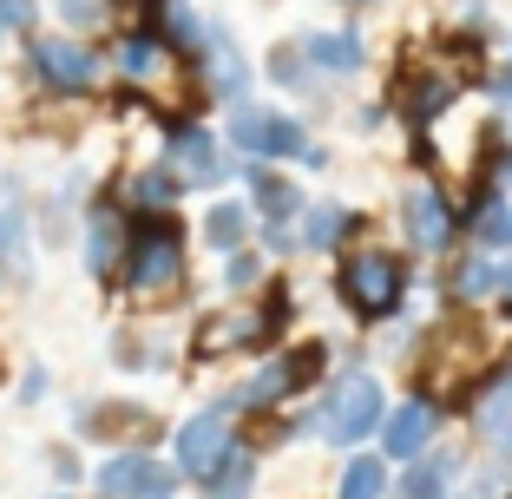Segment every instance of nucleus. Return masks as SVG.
<instances>
[{
	"label": "nucleus",
	"mask_w": 512,
	"mask_h": 499,
	"mask_svg": "<svg viewBox=\"0 0 512 499\" xmlns=\"http://www.w3.org/2000/svg\"><path fill=\"white\" fill-rule=\"evenodd\" d=\"M506 348H512V329H493V322H447V329L427 342V362H421V375H427V394H460L467 401V388L480 375H493L499 362H506Z\"/></svg>",
	"instance_id": "f257e3e1"
},
{
	"label": "nucleus",
	"mask_w": 512,
	"mask_h": 499,
	"mask_svg": "<svg viewBox=\"0 0 512 499\" xmlns=\"http://www.w3.org/2000/svg\"><path fill=\"white\" fill-rule=\"evenodd\" d=\"M125 289L145 296V303H165L184 289V230L171 224L165 211L158 217H138L132 237H125V263H119Z\"/></svg>",
	"instance_id": "f03ea898"
},
{
	"label": "nucleus",
	"mask_w": 512,
	"mask_h": 499,
	"mask_svg": "<svg viewBox=\"0 0 512 499\" xmlns=\"http://www.w3.org/2000/svg\"><path fill=\"white\" fill-rule=\"evenodd\" d=\"M335 289H342L348 316L388 322V316H401V309H407L414 276H407V263L394 257V250H348L342 270H335Z\"/></svg>",
	"instance_id": "7ed1b4c3"
},
{
	"label": "nucleus",
	"mask_w": 512,
	"mask_h": 499,
	"mask_svg": "<svg viewBox=\"0 0 512 499\" xmlns=\"http://www.w3.org/2000/svg\"><path fill=\"white\" fill-rule=\"evenodd\" d=\"M381 414H388V401H381V381L355 368V375H342V381L329 388V401L309 414V427H316L329 447H362L368 434H381Z\"/></svg>",
	"instance_id": "20e7f679"
},
{
	"label": "nucleus",
	"mask_w": 512,
	"mask_h": 499,
	"mask_svg": "<svg viewBox=\"0 0 512 499\" xmlns=\"http://www.w3.org/2000/svg\"><path fill=\"white\" fill-rule=\"evenodd\" d=\"M230 145H237L243 158H256V165H283V158H302L309 171L329 165L322 145H309V132L276 106H243L237 119H230Z\"/></svg>",
	"instance_id": "39448f33"
},
{
	"label": "nucleus",
	"mask_w": 512,
	"mask_h": 499,
	"mask_svg": "<svg viewBox=\"0 0 512 499\" xmlns=\"http://www.w3.org/2000/svg\"><path fill=\"white\" fill-rule=\"evenodd\" d=\"M92 480H99V499H178L184 473L165 467L151 447H132V454H112Z\"/></svg>",
	"instance_id": "423d86ee"
},
{
	"label": "nucleus",
	"mask_w": 512,
	"mask_h": 499,
	"mask_svg": "<svg viewBox=\"0 0 512 499\" xmlns=\"http://www.w3.org/2000/svg\"><path fill=\"white\" fill-rule=\"evenodd\" d=\"M27 60H33V79L46 92H60V99H79V92L99 86V53L79 40H33Z\"/></svg>",
	"instance_id": "0eeeda50"
},
{
	"label": "nucleus",
	"mask_w": 512,
	"mask_h": 499,
	"mask_svg": "<svg viewBox=\"0 0 512 499\" xmlns=\"http://www.w3.org/2000/svg\"><path fill=\"white\" fill-rule=\"evenodd\" d=\"M467 224V217L453 211L447 197L434 191V184H414V191L401 197V237L421 250V257H434V250H447L453 243V230Z\"/></svg>",
	"instance_id": "6e6552de"
},
{
	"label": "nucleus",
	"mask_w": 512,
	"mask_h": 499,
	"mask_svg": "<svg viewBox=\"0 0 512 499\" xmlns=\"http://www.w3.org/2000/svg\"><path fill=\"white\" fill-rule=\"evenodd\" d=\"M316 368H322V348L316 342H309V348H289V355H270L237 401H243V408H276V401H289L296 388H309V381H316Z\"/></svg>",
	"instance_id": "1a4fd4ad"
},
{
	"label": "nucleus",
	"mask_w": 512,
	"mask_h": 499,
	"mask_svg": "<svg viewBox=\"0 0 512 499\" xmlns=\"http://www.w3.org/2000/svg\"><path fill=\"white\" fill-rule=\"evenodd\" d=\"M434 427H440V401L434 394H407L401 408L381 414V454L388 460H414L434 447Z\"/></svg>",
	"instance_id": "9d476101"
},
{
	"label": "nucleus",
	"mask_w": 512,
	"mask_h": 499,
	"mask_svg": "<svg viewBox=\"0 0 512 499\" xmlns=\"http://www.w3.org/2000/svg\"><path fill=\"white\" fill-rule=\"evenodd\" d=\"M165 165L178 171V184H224L230 178V165H224V145H217L204 125H171V138H165Z\"/></svg>",
	"instance_id": "9b49d317"
},
{
	"label": "nucleus",
	"mask_w": 512,
	"mask_h": 499,
	"mask_svg": "<svg viewBox=\"0 0 512 499\" xmlns=\"http://www.w3.org/2000/svg\"><path fill=\"white\" fill-rule=\"evenodd\" d=\"M230 447H237V427H230L217 408H211V414H197V421H184V427H178V473L197 486L204 473L217 467V460L230 454Z\"/></svg>",
	"instance_id": "f8f14e48"
},
{
	"label": "nucleus",
	"mask_w": 512,
	"mask_h": 499,
	"mask_svg": "<svg viewBox=\"0 0 512 499\" xmlns=\"http://www.w3.org/2000/svg\"><path fill=\"white\" fill-rule=\"evenodd\" d=\"M33 270L27 250V211H20V184L0 178V289H20Z\"/></svg>",
	"instance_id": "ddd939ff"
},
{
	"label": "nucleus",
	"mask_w": 512,
	"mask_h": 499,
	"mask_svg": "<svg viewBox=\"0 0 512 499\" xmlns=\"http://www.w3.org/2000/svg\"><path fill=\"white\" fill-rule=\"evenodd\" d=\"M125 211L119 204H92L86 211V270L106 283V276H119V263H125Z\"/></svg>",
	"instance_id": "4468645a"
},
{
	"label": "nucleus",
	"mask_w": 512,
	"mask_h": 499,
	"mask_svg": "<svg viewBox=\"0 0 512 499\" xmlns=\"http://www.w3.org/2000/svg\"><path fill=\"white\" fill-rule=\"evenodd\" d=\"M204 86L217 92V99H243V86H250V66H243V53H237V40H230L217 20H204Z\"/></svg>",
	"instance_id": "2eb2a0df"
},
{
	"label": "nucleus",
	"mask_w": 512,
	"mask_h": 499,
	"mask_svg": "<svg viewBox=\"0 0 512 499\" xmlns=\"http://www.w3.org/2000/svg\"><path fill=\"white\" fill-rule=\"evenodd\" d=\"M119 73L132 79V86H165V79L178 73V46H171L165 33H125Z\"/></svg>",
	"instance_id": "dca6fc26"
},
{
	"label": "nucleus",
	"mask_w": 512,
	"mask_h": 499,
	"mask_svg": "<svg viewBox=\"0 0 512 499\" xmlns=\"http://www.w3.org/2000/svg\"><path fill=\"white\" fill-rule=\"evenodd\" d=\"M473 427H480L486 447L512 454V362H499L493 381L480 388V401H473Z\"/></svg>",
	"instance_id": "f3484780"
},
{
	"label": "nucleus",
	"mask_w": 512,
	"mask_h": 499,
	"mask_svg": "<svg viewBox=\"0 0 512 499\" xmlns=\"http://www.w3.org/2000/svg\"><path fill=\"white\" fill-rule=\"evenodd\" d=\"M302 60L316 66V73H329V79H348V73H362L368 66V46H362V33H309L302 40Z\"/></svg>",
	"instance_id": "a211bd4d"
},
{
	"label": "nucleus",
	"mask_w": 512,
	"mask_h": 499,
	"mask_svg": "<svg viewBox=\"0 0 512 499\" xmlns=\"http://www.w3.org/2000/svg\"><path fill=\"white\" fill-rule=\"evenodd\" d=\"M197 493H204V499H256V447L237 440V447L197 480Z\"/></svg>",
	"instance_id": "6ab92c4d"
},
{
	"label": "nucleus",
	"mask_w": 512,
	"mask_h": 499,
	"mask_svg": "<svg viewBox=\"0 0 512 499\" xmlns=\"http://www.w3.org/2000/svg\"><path fill=\"white\" fill-rule=\"evenodd\" d=\"M453 473H460V454H414L401 486V499H453Z\"/></svg>",
	"instance_id": "aec40b11"
},
{
	"label": "nucleus",
	"mask_w": 512,
	"mask_h": 499,
	"mask_svg": "<svg viewBox=\"0 0 512 499\" xmlns=\"http://www.w3.org/2000/svg\"><path fill=\"white\" fill-rule=\"evenodd\" d=\"M151 427L145 408H132V401H99V408H79V434L86 440H138Z\"/></svg>",
	"instance_id": "412c9836"
},
{
	"label": "nucleus",
	"mask_w": 512,
	"mask_h": 499,
	"mask_svg": "<svg viewBox=\"0 0 512 499\" xmlns=\"http://www.w3.org/2000/svg\"><path fill=\"white\" fill-rule=\"evenodd\" d=\"M453 92H460V79H453V73H407V92H401L407 125H434L440 112L453 106Z\"/></svg>",
	"instance_id": "4be33fe9"
},
{
	"label": "nucleus",
	"mask_w": 512,
	"mask_h": 499,
	"mask_svg": "<svg viewBox=\"0 0 512 499\" xmlns=\"http://www.w3.org/2000/svg\"><path fill=\"white\" fill-rule=\"evenodd\" d=\"M250 197H256V217L263 224H296L302 217V191L289 178H276L270 165H250Z\"/></svg>",
	"instance_id": "5701e85b"
},
{
	"label": "nucleus",
	"mask_w": 512,
	"mask_h": 499,
	"mask_svg": "<svg viewBox=\"0 0 512 499\" xmlns=\"http://www.w3.org/2000/svg\"><path fill=\"white\" fill-rule=\"evenodd\" d=\"M355 224L362 217L348 211V204H316V211H302V250L309 257H329L342 237H355Z\"/></svg>",
	"instance_id": "b1692460"
},
{
	"label": "nucleus",
	"mask_w": 512,
	"mask_h": 499,
	"mask_svg": "<svg viewBox=\"0 0 512 499\" xmlns=\"http://www.w3.org/2000/svg\"><path fill=\"white\" fill-rule=\"evenodd\" d=\"M243 237H250V211L243 204H211V217H204V243L211 250H243Z\"/></svg>",
	"instance_id": "393cba45"
},
{
	"label": "nucleus",
	"mask_w": 512,
	"mask_h": 499,
	"mask_svg": "<svg viewBox=\"0 0 512 499\" xmlns=\"http://www.w3.org/2000/svg\"><path fill=\"white\" fill-rule=\"evenodd\" d=\"M381 493H388V467H381L375 454H355L342 467V493L335 499H381Z\"/></svg>",
	"instance_id": "a878e982"
},
{
	"label": "nucleus",
	"mask_w": 512,
	"mask_h": 499,
	"mask_svg": "<svg viewBox=\"0 0 512 499\" xmlns=\"http://www.w3.org/2000/svg\"><path fill=\"white\" fill-rule=\"evenodd\" d=\"M453 296H460V303L499 296V263H493V257H467L460 270H453Z\"/></svg>",
	"instance_id": "bb28decb"
},
{
	"label": "nucleus",
	"mask_w": 512,
	"mask_h": 499,
	"mask_svg": "<svg viewBox=\"0 0 512 499\" xmlns=\"http://www.w3.org/2000/svg\"><path fill=\"white\" fill-rule=\"evenodd\" d=\"M171 197H178V171L171 165H151L132 178V204H145V211H165Z\"/></svg>",
	"instance_id": "cd10ccee"
},
{
	"label": "nucleus",
	"mask_w": 512,
	"mask_h": 499,
	"mask_svg": "<svg viewBox=\"0 0 512 499\" xmlns=\"http://www.w3.org/2000/svg\"><path fill=\"white\" fill-rule=\"evenodd\" d=\"M270 79L276 86H289V92H316V66H302V46H276L270 53Z\"/></svg>",
	"instance_id": "c85d7f7f"
},
{
	"label": "nucleus",
	"mask_w": 512,
	"mask_h": 499,
	"mask_svg": "<svg viewBox=\"0 0 512 499\" xmlns=\"http://www.w3.org/2000/svg\"><path fill=\"white\" fill-rule=\"evenodd\" d=\"M473 237H480V243H512V204H506V197H480Z\"/></svg>",
	"instance_id": "c756f323"
},
{
	"label": "nucleus",
	"mask_w": 512,
	"mask_h": 499,
	"mask_svg": "<svg viewBox=\"0 0 512 499\" xmlns=\"http://www.w3.org/2000/svg\"><path fill=\"white\" fill-rule=\"evenodd\" d=\"M53 7H60L66 27H99L106 20V0H53Z\"/></svg>",
	"instance_id": "7c9ffc66"
},
{
	"label": "nucleus",
	"mask_w": 512,
	"mask_h": 499,
	"mask_svg": "<svg viewBox=\"0 0 512 499\" xmlns=\"http://www.w3.org/2000/svg\"><path fill=\"white\" fill-rule=\"evenodd\" d=\"M224 283H230V289H250V283H263V257H250V250H230V270H224Z\"/></svg>",
	"instance_id": "2f4dec72"
},
{
	"label": "nucleus",
	"mask_w": 512,
	"mask_h": 499,
	"mask_svg": "<svg viewBox=\"0 0 512 499\" xmlns=\"http://www.w3.org/2000/svg\"><path fill=\"white\" fill-rule=\"evenodd\" d=\"M33 27V0H0V40Z\"/></svg>",
	"instance_id": "473e14b6"
},
{
	"label": "nucleus",
	"mask_w": 512,
	"mask_h": 499,
	"mask_svg": "<svg viewBox=\"0 0 512 499\" xmlns=\"http://www.w3.org/2000/svg\"><path fill=\"white\" fill-rule=\"evenodd\" d=\"M493 92H499V106H512V60L499 66V79H493Z\"/></svg>",
	"instance_id": "72a5a7b5"
},
{
	"label": "nucleus",
	"mask_w": 512,
	"mask_h": 499,
	"mask_svg": "<svg viewBox=\"0 0 512 499\" xmlns=\"http://www.w3.org/2000/svg\"><path fill=\"white\" fill-rule=\"evenodd\" d=\"M499 296L512 303V263H499Z\"/></svg>",
	"instance_id": "f704fd0d"
},
{
	"label": "nucleus",
	"mask_w": 512,
	"mask_h": 499,
	"mask_svg": "<svg viewBox=\"0 0 512 499\" xmlns=\"http://www.w3.org/2000/svg\"><path fill=\"white\" fill-rule=\"evenodd\" d=\"M342 7H375V0H342Z\"/></svg>",
	"instance_id": "c9c22d12"
},
{
	"label": "nucleus",
	"mask_w": 512,
	"mask_h": 499,
	"mask_svg": "<svg viewBox=\"0 0 512 499\" xmlns=\"http://www.w3.org/2000/svg\"><path fill=\"white\" fill-rule=\"evenodd\" d=\"M145 7H158V0H145Z\"/></svg>",
	"instance_id": "e433bc0d"
},
{
	"label": "nucleus",
	"mask_w": 512,
	"mask_h": 499,
	"mask_svg": "<svg viewBox=\"0 0 512 499\" xmlns=\"http://www.w3.org/2000/svg\"><path fill=\"white\" fill-rule=\"evenodd\" d=\"M506 499H512V493H506Z\"/></svg>",
	"instance_id": "4c0bfd02"
}]
</instances>
